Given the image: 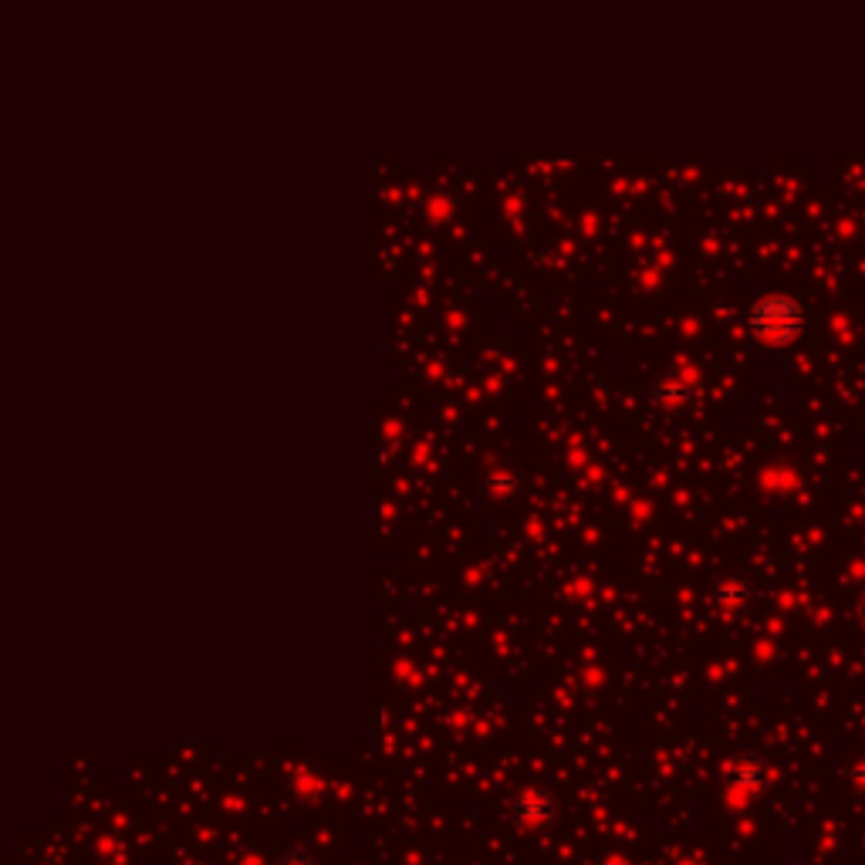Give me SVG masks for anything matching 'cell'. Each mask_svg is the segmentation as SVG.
Listing matches in <instances>:
<instances>
[{
	"label": "cell",
	"mask_w": 865,
	"mask_h": 865,
	"mask_svg": "<svg viewBox=\"0 0 865 865\" xmlns=\"http://www.w3.org/2000/svg\"><path fill=\"white\" fill-rule=\"evenodd\" d=\"M748 325L757 338L770 346L791 342V338L805 325V312L801 304L788 294H764L748 308Z\"/></svg>",
	"instance_id": "obj_1"
},
{
	"label": "cell",
	"mask_w": 865,
	"mask_h": 865,
	"mask_svg": "<svg viewBox=\"0 0 865 865\" xmlns=\"http://www.w3.org/2000/svg\"><path fill=\"white\" fill-rule=\"evenodd\" d=\"M514 818L528 828H548L554 818H559V805L548 791H524L521 798H514Z\"/></svg>",
	"instance_id": "obj_2"
},
{
	"label": "cell",
	"mask_w": 865,
	"mask_h": 865,
	"mask_svg": "<svg viewBox=\"0 0 865 865\" xmlns=\"http://www.w3.org/2000/svg\"><path fill=\"white\" fill-rule=\"evenodd\" d=\"M727 781L737 794H761L767 785V770L757 757H737L727 770Z\"/></svg>",
	"instance_id": "obj_3"
},
{
	"label": "cell",
	"mask_w": 865,
	"mask_h": 865,
	"mask_svg": "<svg viewBox=\"0 0 865 865\" xmlns=\"http://www.w3.org/2000/svg\"><path fill=\"white\" fill-rule=\"evenodd\" d=\"M277 865H318V858L308 855V852H288V855L277 858Z\"/></svg>",
	"instance_id": "obj_4"
},
{
	"label": "cell",
	"mask_w": 865,
	"mask_h": 865,
	"mask_svg": "<svg viewBox=\"0 0 865 865\" xmlns=\"http://www.w3.org/2000/svg\"><path fill=\"white\" fill-rule=\"evenodd\" d=\"M858 612H862V619H865V599H862V605H858Z\"/></svg>",
	"instance_id": "obj_5"
}]
</instances>
